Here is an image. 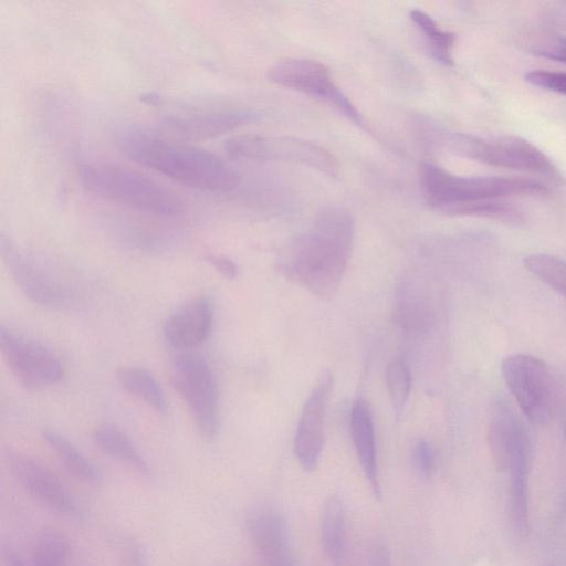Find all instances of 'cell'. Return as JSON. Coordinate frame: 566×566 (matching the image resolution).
<instances>
[{"instance_id": "obj_1", "label": "cell", "mask_w": 566, "mask_h": 566, "mask_svg": "<svg viewBox=\"0 0 566 566\" xmlns=\"http://www.w3.org/2000/svg\"><path fill=\"white\" fill-rule=\"evenodd\" d=\"M354 240L352 214L339 206L325 207L284 252L282 272L313 295L331 298L346 272Z\"/></svg>"}, {"instance_id": "obj_2", "label": "cell", "mask_w": 566, "mask_h": 566, "mask_svg": "<svg viewBox=\"0 0 566 566\" xmlns=\"http://www.w3.org/2000/svg\"><path fill=\"white\" fill-rule=\"evenodd\" d=\"M118 143L132 160L184 186L222 193L240 184L239 175L227 163L205 149L133 129L122 133Z\"/></svg>"}, {"instance_id": "obj_3", "label": "cell", "mask_w": 566, "mask_h": 566, "mask_svg": "<svg viewBox=\"0 0 566 566\" xmlns=\"http://www.w3.org/2000/svg\"><path fill=\"white\" fill-rule=\"evenodd\" d=\"M420 138L431 148L470 158L482 164L557 178L551 159L526 139L513 136L479 137L450 130L436 120L418 116L415 120Z\"/></svg>"}, {"instance_id": "obj_4", "label": "cell", "mask_w": 566, "mask_h": 566, "mask_svg": "<svg viewBox=\"0 0 566 566\" xmlns=\"http://www.w3.org/2000/svg\"><path fill=\"white\" fill-rule=\"evenodd\" d=\"M77 174L82 186L103 199L161 218L184 212V202L175 192L134 169L90 161L82 164Z\"/></svg>"}, {"instance_id": "obj_5", "label": "cell", "mask_w": 566, "mask_h": 566, "mask_svg": "<svg viewBox=\"0 0 566 566\" xmlns=\"http://www.w3.org/2000/svg\"><path fill=\"white\" fill-rule=\"evenodd\" d=\"M420 181L427 202L448 213L453 208L510 196H542L548 188L535 179L499 176H458L432 163H423Z\"/></svg>"}, {"instance_id": "obj_6", "label": "cell", "mask_w": 566, "mask_h": 566, "mask_svg": "<svg viewBox=\"0 0 566 566\" xmlns=\"http://www.w3.org/2000/svg\"><path fill=\"white\" fill-rule=\"evenodd\" d=\"M501 374L530 421L543 424L553 419L560 403V387L544 360L526 354L510 355L502 360Z\"/></svg>"}, {"instance_id": "obj_7", "label": "cell", "mask_w": 566, "mask_h": 566, "mask_svg": "<svg viewBox=\"0 0 566 566\" xmlns=\"http://www.w3.org/2000/svg\"><path fill=\"white\" fill-rule=\"evenodd\" d=\"M170 375L198 434L207 442L213 441L219 430V391L210 366L198 354L181 353L172 359Z\"/></svg>"}, {"instance_id": "obj_8", "label": "cell", "mask_w": 566, "mask_h": 566, "mask_svg": "<svg viewBox=\"0 0 566 566\" xmlns=\"http://www.w3.org/2000/svg\"><path fill=\"white\" fill-rule=\"evenodd\" d=\"M231 158L300 164L329 177L339 171L337 158L322 146L291 136L239 135L224 145Z\"/></svg>"}, {"instance_id": "obj_9", "label": "cell", "mask_w": 566, "mask_h": 566, "mask_svg": "<svg viewBox=\"0 0 566 566\" xmlns=\"http://www.w3.org/2000/svg\"><path fill=\"white\" fill-rule=\"evenodd\" d=\"M268 76L280 86L328 104L355 125L368 130L361 113L334 82L324 64L306 59H285L276 62L269 70Z\"/></svg>"}, {"instance_id": "obj_10", "label": "cell", "mask_w": 566, "mask_h": 566, "mask_svg": "<svg viewBox=\"0 0 566 566\" xmlns=\"http://www.w3.org/2000/svg\"><path fill=\"white\" fill-rule=\"evenodd\" d=\"M0 352L10 371L27 389H43L63 377V366L54 353L3 325L0 327Z\"/></svg>"}, {"instance_id": "obj_11", "label": "cell", "mask_w": 566, "mask_h": 566, "mask_svg": "<svg viewBox=\"0 0 566 566\" xmlns=\"http://www.w3.org/2000/svg\"><path fill=\"white\" fill-rule=\"evenodd\" d=\"M1 258L18 289L35 304L61 308L69 304L71 290L56 274L48 270L33 256L1 237Z\"/></svg>"}, {"instance_id": "obj_12", "label": "cell", "mask_w": 566, "mask_h": 566, "mask_svg": "<svg viewBox=\"0 0 566 566\" xmlns=\"http://www.w3.org/2000/svg\"><path fill=\"white\" fill-rule=\"evenodd\" d=\"M4 459L13 478L35 500L70 517L84 516V511L76 497L44 464L13 450H7Z\"/></svg>"}, {"instance_id": "obj_13", "label": "cell", "mask_w": 566, "mask_h": 566, "mask_svg": "<svg viewBox=\"0 0 566 566\" xmlns=\"http://www.w3.org/2000/svg\"><path fill=\"white\" fill-rule=\"evenodd\" d=\"M333 388V375L323 370L303 406L294 437V453L304 471H314L324 446V420Z\"/></svg>"}, {"instance_id": "obj_14", "label": "cell", "mask_w": 566, "mask_h": 566, "mask_svg": "<svg viewBox=\"0 0 566 566\" xmlns=\"http://www.w3.org/2000/svg\"><path fill=\"white\" fill-rule=\"evenodd\" d=\"M214 319V306L207 296L185 302L164 322L165 340L175 349L187 350L205 342Z\"/></svg>"}, {"instance_id": "obj_15", "label": "cell", "mask_w": 566, "mask_h": 566, "mask_svg": "<svg viewBox=\"0 0 566 566\" xmlns=\"http://www.w3.org/2000/svg\"><path fill=\"white\" fill-rule=\"evenodd\" d=\"M248 536L269 566H295L284 517L272 509H259L245 521Z\"/></svg>"}, {"instance_id": "obj_16", "label": "cell", "mask_w": 566, "mask_h": 566, "mask_svg": "<svg viewBox=\"0 0 566 566\" xmlns=\"http://www.w3.org/2000/svg\"><path fill=\"white\" fill-rule=\"evenodd\" d=\"M260 118L254 109L231 108L170 115L164 124L177 135L199 139L232 132Z\"/></svg>"}, {"instance_id": "obj_17", "label": "cell", "mask_w": 566, "mask_h": 566, "mask_svg": "<svg viewBox=\"0 0 566 566\" xmlns=\"http://www.w3.org/2000/svg\"><path fill=\"white\" fill-rule=\"evenodd\" d=\"M531 469V441L528 431L522 433L512 449L509 472V514L514 533L525 537L530 531L528 476Z\"/></svg>"}, {"instance_id": "obj_18", "label": "cell", "mask_w": 566, "mask_h": 566, "mask_svg": "<svg viewBox=\"0 0 566 566\" xmlns=\"http://www.w3.org/2000/svg\"><path fill=\"white\" fill-rule=\"evenodd\" d=\"M349 427L352 441L361 470L374 493L379 496L380 486L377 470L374 418L371 409L365 399L357 398L353 402Z\"/></svg>"}, {"instance_id": "obj_19", "label": "cell", "mask_w": 566, "mask_h": 566, "mask_svg": "<svg viewBox=\"0 0 566 566\" xmlns=\"http://www.w3.org/2000/svg\"><path fill=\"white\" fill-rule=\"evenodd\" d=\"M525 424L516 412L502 401L495 405L488 428V444L499 471H506L511 451Z\"/></svg>"}, {"instance_id": "obj_20", "label": "cell", "mask_w": 566, "mask_h": 566, "mask_svg": "<svg viewBox=\"0 0 566 566\" xmlns=\"http://www.w3.org/2000/svg\"><path fill=\"white\" fill-rule=\"evenodd\" d=\"M96 446L109 457L125 463L139 475L149 478L151 470L130 438L114 424L105 423L93 433Z\"/></svg>"}, {"instance_id": "obj_21", "label": "cell", "mask_w": 566, "mask_h": 566, "mask_svg": "<svg viewBox=\"0 0 566 566\" xmlns=\"http://www.w3.org/2000/svg\"><path fill=\"white\" fill-rule=\"evenodd\" d=\"M42 436L70 473L87 484H102L98 468L72 441L55 430H45Z\"/></svg>"}, {"instance_id": "obj_22", "label": "cell", "mask_w": 566, "mask_h": 566, "mask_svg": "<svg viewBox=\"0 0 566 566\" xmlns=\"http://www.w3.org/2000/svg\"><path fill=\"white\" fill-rule=\"evenodd\" d=\"M116 379L125 391L139 398L157 412H166L165 392L148 370L136 366H124L116 371Z\"/></svg>"}, {"instance_id": "obj_23", "label": "cell", "mask_w": 566, "mask_h": 566, "mask_svg": "<svg viewBox=\"0 0 566 566\" xmlns=\"http://www.w3.org/2000/svg\"><path fill=\"white\" fill-rule=\"evenodd\" d=\"M319 525L325 553L333 562H339L345 548L346 520L343 502L337 495L325 501Z\"/></svg>"}, {"instance_id": "obj_24", "label": "cell", "mask_w": 566, "mask_h": 566, "mask_svg": "<svg viewBox=\"0 0 566 566\" xmlns=\"http://www.w3.org/2000/svg\"><path fill=\"white\" fill-rule=\"evenodd\" d=\"M410 19L422 33L430 54L443 65H452L455 34L439 28L437 22L421 10L410 11Z\"/></svg>"}, {"instance_id": "obj_25", "label": "cell", "mask_w": 566, "mask_h": 566, "mask_svg": "<svg viewBox=\"0 0 566 566\" xmlns=\"http://www.w3.org/2000/svg\"><path fill=\"white\" fill-rule=\"evenodd\" d=\"M427 306L420 295L408 289L401 291L395 308L397 323L410 335L424 334L431 325V314Z\"/></svg>"}, {"instance_id": "obj_26", "label": "cell", "mask_w": 566, "mask_h": 566, "mask_svg": "<svg viewBox=\"0 0 566 566\" xmlns=\"http://www.w3.org/2000/svg\"><path fill=\"white\" fill-rule=\"evenodd\" d=\"M69 558V542L59 531L44 530L35 539L32 566H65Z\"/></svg>"}, {"instance_id": "obj_27", "label": "cell", "mask_w": 566, "mask_h": 566, "mask_svg": "<svg viewBox=\"0 0 566 566\" xmlns=\"http://www.w3.org/2000/svg\"><path fill=\"white\" fill-rule=\"evenodd\" d=\"M524 266L533 275L566 297V261L546 253L528 254Z\"/></svg>"}, {"instance_id": "obj_28", "label": "cell", "mask_w": 566, "mask_h": 566, "mask_svg": "<svg viewBox=\"0 0 566 566\" xmlns=\"http://www.w3.org/2000/svg\"><path fill=\"white\" fill-rule=\"evenodd\" d=\"M386 385L396 418L400 419L411 390V374L405 360L395 359L387 365Z\"/></svg>"}, {"instance_id": "obj_29", "label": "cell", "mask_w": 566, "mask_h": 566, "mask_svg": "<svg viewBox=\"0 0 566 566\" xmlns=\"http://www.w3.org/2000/svg\"><path fill=\"white\" fill-rule=\"evenodd\" d=\"M447 214L480 217L510 223L522 221L520 210L511 205V202L503 201L502 199H489L463 205L453 208Z\"/></svg>"}, {"instance_id": "obj_30", "label": "cell", "mask_w": 566, "mask_h": 566, "mask_svg": "<svg viewBox=\"0 0 566 566\" xmlns=\"http://www.w3.org/2000/svg\"><path fill=\"white\" fill-rule=\"evenodd\" d=\"M523 43L528 51L566 64V36L547 31L525 34Z\"/></svg>"}, {"instance_id": "obj_31", "label": "cell", "mask_w": 566, "mask_h": 566, "mask_svg": "<svg viewBox=\"0 0 566 566\" xmlns=\"http://www.w3.org/2000/svg\"><path fill=\"white\" fill-rule=\"evenodd\" d=\"M525 80L537 87L566 95V73L534 70L525 74Z\"/></svg>"}, {"instance_id": "obj_32", "label": "cell", "mask_w": 566, "mask_h": 566, "mask_svg": "<svg viewBox=\"0 0 566 566\" xmlns=\"http://www.w3.org/2000/svg\"><path fill=\"white\" fill-rule=\"evenodd\" d=\"M412 463L416 470L424 475L430 476L436 468V453L431 443L424 439L418 440L411 452Z\"/></svg>"}, {"instance_id": "obj_33", "label": "cell", "mask_w": 566, "mask_h": 566, "mask_svg": "<svg viewBox=\"0 0 566 566\" xmlns=\"http://www.w3.org/2000/svg\"><path fill=\"white\" fill-rule=\"evenodd\" d=\"M120 566H148L143 546L133 538L124 542L120 548Z\"/></svg>"}, {"instance_id": "obj_34", "label": "cell", "mask_w": 566, "mask_h": 566, "mask_svg": "<svg viewBox=\"0 0 566 566\" xmlns=\"http://www.w3.org/2000/svg\"><path fill=\"white\" fill-rule=\"evenodd\" d=\"M207 260L224 279L233 280L238 276V265L231 259L224 255L210 254Z\"/></svg>"}, {"instance_id": "obj_35", "label": "cell", "mask_w": 566, "mask_h": 566, "mask_svg": "<svg viewBox=\"0 0 566 566\" xmlns=\"http://www.w3.org/2000/svg\"><path fill=\"white\" fill-rule=\"evenodd\" d=\"M1 558L3 566H29L19 553L4 543L1 545Z\"/></svg>"}, {"instance_id": "obj_36", "label": "cell", "mask_w": 566, "mask_h": 566, "mask_svg": "<svg viewBox=\"0 0 566 566\" xmlns=\"http://www.w3.org/2000/svg\"><path fill=\"white\" fill-rule=\"evenodd\" d=\"M371 566H390V559L387 551L382 546H377L371 555Z\"/></svg>"}]
</instances>
